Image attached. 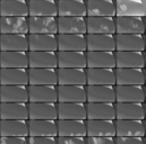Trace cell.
<instances>
[{"mask_svg":"<svg viewBox=\"0 0 146 144\" xmlns=\"http://www.w3.org/2000/svg\"><path fill=\"white\" fill-rule=\"evenodd\" d=\"M115 34H144L145 17L115 16Z\"/></svg>","mask_w":146,"mask_h":144,"instance_id":"1","label":"cell"},{"mask_svg":"<svg viewBox=\"0 0 146 144\" xmlns=\"http://www.w3.org/2000/svg\"><path fill=\"white\" fill-rule=\"evenodd\" d=\"M29 34H58L57 17L29 16Z\"/></svg>","mask_w":146,"mask_h":144,"instance_id":"2","label":"cell"},{"mask_svg":"<svg viewBox=\"0 0 146 144\" xmlns=\"http://www.w3.org/2000/svg\"><path fill=\"white\" fill-rule=\"evenodd\" d=\"M115 84L120 86H144V69L137 68H115Z\"/></svg>","mask_w":146,"mask_h":144,"instance_id":"3","label":"cell"},{"mask_svg":"<svg viewBox=\"0 0 146 144\" xmlns=\"http://www.w3.org/2000/svg\"><path fill=\"white\" fill-rule=\"evenodd\" d=\"M0 34L29 35V17L0 16Z\"/></svg>","mask_w":146,"mask_h":144,"instance_id":"4","label":"cell"},{"mask_svg":"<svg viewBox=\"0 0 146 144\" xmlns=\"http://www.w3.org/2000/svg\"><path fill=\"white\" fill-rule=\"evenodd\" d=\"M115 103H144L145 88L144 86H114Z\"/></svg>","mask_w":146,"mask_h":144,"instance_id":"5","label":"cell"},{"mask_svg":"<svg viewBox=\"0 0 146 144\" xmlns=\"http://www.w3.org/2000/svg\"><path fill=\"white\" fill-rule=\"evenodd\" d=\"M115 51L144 52L145 38L144 34H114Z\"/></svg>","mask_w":146,"mask_h":144,"instance_id":"6","label":"cell"},{"mask_svg":"<svg viewBox=\"0 0 146 144\" xmlns=\"http://www.w3.org/2000/svg\"><path fill=\"white\" fill-rule=\"evenodd\" d=\"M86 68L115 69L114 52L86 51Z\"/></svg>","mask_w":146,"mask_h":144,"instance_id":"7","label":"cell"},{"mask_svg":"<svg viewBox=\"0 0 146 144\" xmlns=\"http://www.w3.org/2000/svg\"><path fill=\"white\" fill-rule=\"evenodd\" d=\"M58 34H84L86 35V17L58 16Z\"/></svg>","mask_w":146,"mask_h":144,"instance_id":"8","label":"cell"},{"mask_svg":"<svg viewBox=\"0 0 146 144\" xmlns=\"http://www.w3.org/2000/svg\"><path fill=\"white\" fill-rule=\"evenodd\" d=\"M86 34H115L114 17L86 16Z\"/></svg>","mask_w":146,"mask_h":144,"instance_id":"9","label":"cell"},{"mask_svg":"<svg viewBox=\"0 0 146 144\" xmlns=\"http://www.w3.org/2000/svg\"><path fill=\"white\" fill-rule=\"evenodd\" d=\"M29 84L34 86H58L57 69L29 68Z\"/></svg>","mask_w":146,"mask_h":144,"instance_id":"10","label":"cell"},{"mask_svg":"<svg viewBox=\"0 0 146 144\" xmlns=\"http://www.w3.org/2000/svg\"><path fill=\"white\" fill-rule=\"evenodd\" d=\"M115 119H139L145 118L144 103H114Z\"/></svg>","mask_w":146,"mask_h":144,"instance_id":"11","label":"cell"},{"mask_svg":"<svg viewBox=\"0 0 146 144\" xmlns=\"http://www.w3.org/2000/svg\"><path fill=\"white\" fill-rule=\"evenodd\" d=\"M115 16H146V0H114Z\"/></svg>","mask_w":146,"mask_h":144,"instance_id":"12","label":"cell"},{"mask_svg":"<svg viewBox=\"0 0 146 144\" xmlns=\"http://www.w3.org/2000/svg\"><path fill=\"white\" fill-rule=\"evenodd\" d=\"M29 103H58L57 86L29 84Z\"/></svg>","mask_w":146,"mask_h":144,"instance_id":"13","label":"cell"},{"mask_svg":"<svg viewBox=\"0 0 146 144\" xmlns=\"http://www.w3.org/2000/svg\"><path fill=\"white\" fill-rule=\"evenodd\" d=\"M115 136H144L145 124L139 119H114Z\"/></svg>","mask_w":146,"mask_h":144,"instance_id":"14","label":"cell"},{"mask_svg":"<svg viewBox=\"0 0 146 144\" xmlns=\"http://www.w3.org/2000/svg\"><path fill=\"white\" fill-rule=\"evenodd\" d=\"M86 103H115L114 86L86 84Z\"/></svg>","mask_w":146,"mask_h":144,"instance_id":"15","label":"cell"},{"mask_svg":"<svg viewBox=\"0 0 146 144\" xmlns=\"http://www.w3.org/2000/svg\"><path fill=\"white\" fill-rule=\"evenodd\" d=\"M115 68H137L144 69L145 55L144 52H130V51H115Z\"/></svg>","mask_w":146,"mask_h":144,"instance_id":"16","label":"cell"},{"mask_svg":"<svg viewBox=\"0 0 146 144\" xmlns=\"http://www.w3.org/2000/svg\"><path fill=\"white\" fill-rule=\"evenodd\" d=\"M58 68L86 69V52L57 51Z\"/></svg>","mask_w":146,"mask_h":144,"instance_id":"17","label":"cell"},{"mask_svg":"<svg viewBox=\"0 0 146 144\" xmlns=\"http://www.w3.org/2000/svg\"><path fill=\"white\" fill-rule=\"evenodd\" d=\"M86 51L115 52L114 34H86Z\"/></svg>","mask_w":146,"mask_h":144,"instance_id":"18","label":"cell"},{"mask_svg":"<svg viewBox=\"0 0 146 144\" xmlns=\"http://www.w3.org/2000/svg\"><path fill=\"white\" fill-rule=\"evenodd\" d=\"M29 51L57 52L58 41L53 34H29Z\"/></svg>","mask_w":146,"mask_h":144,"instance_id":"19","label":"cell"},{"mask_svg":"<svg viewBox=\"0 0 146 144\" xmlns=\"http://www.w3.org/2000/svg\"><path fill=\"white\" fill-rule=\"evenodd\" d=\"M58 103H86V86H57Z\"/></svg>","mask_w":146,"mask_h":144,"instance_id":"20","label":"cell"},{"mask_svg":"<svg viewBox=\"0 0 146 144\" xmlns=\"http://www.w3.org/2000/svg\"><path fill=\"white\" fill-rule=\"evenodd\" d=\"M58 84L62 86H86V69L58 68Z\"/></svg>","mask_w":146,"mask_h":144,"instance_id":"21","label":"cell"},{"mask_svg":"<svg viewBox=\"0 0 146 144\" xmlns=\"http://www.w3.org/2000/svg\"><path fill=\"white\" fill-rule=\"evenodd\" d=\"M86 136H115L114 120L86 119Z\"/></svg>","mask_w":146,"mask_h":144,"instance_id":"22","label":"cell"},{"mask_svg":"<svg viewBox=\"0 0 146 144\" xmlns=\"http://www.w3.org/2000/svg\"><path fill=\"white\" fill-rule=\"evenodd\" d=\"M86 84H91V86H115L114 69L86 68Z\"/></svg>","mask_w":146,"mask_h":144,"instance_id":"23","label":"cell"},{"mask_svg":"<svg viewBox=\"0 0 146 144\" xmlns=\"http://www.w3.org/2000/svg\"><path fill=\"white\" fill-rule=\"evenodd\" d=\"M29 119H58L57 103H29Z\"/></svg>","mask_w":146,"mask_h":144,"instance_id":"24","label":"cell"},{"mask_svg":"<svg viewBox=\"0 0 146 144\" xmlns=\"http://www.w3.org/2000/svg\"><path fill=\"white\" fill-rule=\"evenodd\" d=\"M29 68H48L58 69L57 52L29 51Z\"/></svg>","mask_w":146,"mask_h":144,"instance_id":"25","label":"cell"},{"mask_svg":"<svg viewBox=\"0 0 146 144\" xmlns=\"http://www.w3.org/2000/svg\"><path fill=\"white\" fill-rule=\"evenodd\" d=\"M0 84L6 86H29L27 69L0 68Z\"/></svg>","mask_w":146,"mask_h":144,"instance_id":"26","label":"cell"},{"mask_svg":"<svg viewBox=\"0 0 146 144\" xmlns=\"http://www.w3.org/2000/svg\"><path fill=\"white\" fill-rule=\"evenodd\" d=\"M86 119H115L114 103H86Z\"/></svg>","mask_w":146,"mask_h":144,"instance_id":"27","label":"cell"},{"mask_svg":"<svg viewBox=\"0 0 146 144\" xmlns=\"http://www.w3.org/2000/svg\"><path fill=\"white\" fill-rule=\"evenodd\" d=\"M29 35L0 34V51L29 52Z\"/></svg>","mask_w":146,"mask_h":144,"instance_id":"28","label":"cell"},{"mask_svg":"<svg viewBox=\"0 0 146 144\" xmlns=\"http://www.w3.org/2000/svg\"><path fill=\"white\" fill-rule=\"evenodd\" d=\"M29 136H58L57 120L29 119Z\"/></svg>","mask_w":146,"mask_h":144,"instance_id":"29","label":"cell"},{"mask_svg":"<svg viewBox=\"0 0 146 144\" xmlns=\"http://www.w3.org/2000/svg\"><path fill=\"white\" fill-rule=\"evenodd\" d=\"M58 51L86 52V35L84 34H57Z\"/></svg>","mask_w":146,"mask_h":144,"instance_id":"30","label":"cell"},{"mask_svg":"<svg viewBox=\"0 0 146 144\" xmlns=\"http://www.w3.org/2000/svg\"><path fill=\"white\" fill-rule=\"evenodd\" d=\"M0 103H29L27 86L0 84Z\"/></svg>","mask_w":146,"mask_h":144,"instance_id":"31","label":"cell"},{"mask_svg":"<svg viewBox=\"0 0 146 144\" xmlns=\"http://www.w3.org/2000/svg\"><path fill=\"white\" fill-rule=\"evenodd\" d=\"M58 119L86 120V103H57Z\"/></svg>","mask_w":146,"mask_h":144,"instance_id":"32","label":"cell"},{"mask_svg":"<svg viewBox=\"0 0 146 144\" xmlns=\"http://www.w3.org/2000/svg\"><path fill=\"white\" fill-rule=\"evenodd\" d=\"M86 16L115 17L114 0H86Z\"/></svg>","mask_w":146,"mask_h":144,"instance_id":"33","label":"cell"},{"mask_svg":"<svg viewBox=\"0 0 146 144\" xmlns=\"http://www.w3.org/2000/svg\"><path fill=\"white\" fill-rule=\"evenodd\" d=\"M29 103H0V119L29 120Z\"/></svg>","mask_w":146,"mask_h":144,"instance_id":"34","label":"cell"},{"mask_svg":"<svg viewBox=\"0 0 146 144\" xmlns=\"http://www.w3.org/2000/svg\"><path fill=\"white\" fill-rule=\"evenodd\" d=\"M58 136H86V123L79 119H57Z\"/></svg>","mask_w":146,"mask_h":144,"instance_id":"35","label":"cell"},{"mask_svg":"<svg viewBox=\"0 0 146 144\" xmlns=\"http://www.w3.org/2000/svg\"><path fill=\"white\" fill-rule=\"evenodd\" d=\"M0 136L29 137V123L22 119H0Z\"/></svg>","mask_w":146,"mask_h":144,"instance_id":"36","label":"cell"},{"mask_svg":"<svg viewBox=\"0 0 146 144\" xmlns=\"http://www.w3.org/2000/svg\"><path fill=\"white\" fill-rule=\"evenodd\" d=\"M58 16L86 17V0H57Z\"/></svg>","mask_w":146,"mask_h":144,"instance_id":"37","label":"cell"},{"mask_svg":"<svg viewBox=\"0 0 146 144\" xmlns=\"http://www.w3.org/2000/svg\"><path fill=\"white\" fill-rule=\"evenodd\" d=\"M0 68L29 69L27 52L0 51Z\"/></svg>","mask_w":146,"mask_h":144,"instance_id":"38","label":"cell"},{"mask_svg":"<svg viewBox=\"0 0 146 144\" xmlns=\"http://www.w3.org/2000/svg\"><path fill=\"white\" fill-rule=\"evenodd\" d=\"M29 16L58 17L57 0H29Z\"/></svg>","mask_w":146,"mask_h":144,"instance_id":"39","label":"cell"},{"mask_svg":"<svg viewBox=\"0 0 146 144\" xmlns=\"http://www.w3.org/2000/svg\"><path fill=\"white\" fill-rule=\"evenodd\" d=\"M0 16L29 17V0H0Z\"/></svg>","mask_w":146,"mask_h":144,"instance_id":"40","label":"cell"},{"mask_svg":"<svg viewBox=\"0 0 146 144\" xmlns=\"http://www.w3.org/2000/svg\"><path fill=\"white\" fill-rule=\"evenodd\" d=\"M115 144H145L144 136H114Z\"/></svg>","mask_w":146,"mask_h":144,"instance_id":"41","label":"cell"},{"mask_svg":"<svg viewBox=\"0 0 146 144\" xmlns=\"http://www.w3.org/2000/svg\"><path fill=\"white\" fill-rule=\"evenodd\" d=\"M58 144H86V136H57Z\"/></svg>","mask_w":146,"mask_h":144,"instance_id":"42","label":"cell"},{"mask_svg":"<svg viewBox=\"0 0 146 144\" xmlns=\"http://www.w3.org/2000/svg\"><path fill=\"white\" fill-rule=\"evenodd\" d=\"M29 144H58L54 136H29Z\"/></svg>","mask_w":146,"mask_h":144,"instance_id":"43","label":"cell"},{"mask_svg":"<svg viewBox=\"0 0 146 144\" xmlns=\"http://www.w3.org/2000/svg\"><path fill=\"white\" fill-rule=\"evenodd\" d=\"M86 144H115L112 136H86Z\"/></svg>","mask_w":146,"mask_h":144,"instance_id":"44","label":"cell"},{"mask_svg":"<svg viewBox=\"0 0 146 144\" xmlns=\"http://www.w3.org/2000/svg\"><path fill=\"white\" fill-rule=\"evenodd\" d=\"M0 144H29L25 136H0Z\"/></svg>","mask_w":146,"mask_h":144,"instance_id":"45","label":"cell"}]
</instances>
